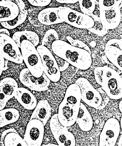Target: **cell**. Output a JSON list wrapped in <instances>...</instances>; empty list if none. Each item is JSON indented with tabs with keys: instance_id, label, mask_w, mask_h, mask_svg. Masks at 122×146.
Listing matches in <instances>:
<instances>
[{
	"instance_id": "obj_6",
	"label": "cell",
	"mask_w": 122,
	"mask_h": 146,
	"mask_svg": "<svg viewBox=\"0 0 122 146\" xmlns=\"http://www.w3.org/2000/svg\"><path fill=\"white\" fill-rule=\"evenodd\" d=\"M36 49L42 60L43 72L50 81L58 82L61 78V71L53 54L42 45L38 46Z\"/></svg>"
},
{
	"instance_id": "obj_29",
	"label": "cell",
	"mask_w": 122,
	"mask_h": 146,
	"mask_svg": "<svg viewBox=\"0 0 122 146\" xmlns=\"http://www.w3.org/2000/svg\"><path fill=\"white\" fill-rule=\"evenodd\" d=\"M66 38L70 43V45L76 47L81 48L88 52L91 54V51L90 48L86 44L84 43L82 41L78 40H75L70 36H67Z\"/></svg>"
},
{
	"instance_id": "obj_18",
	"label": "cell",
	"mask_w": 122,
	"mask_h": 146,
	"mask_svg": "<svg viewBox=\"0 0 122 146\" xmlns=\"http://www.w3.org/2000/svg\"><path fill=\"white\" fill-rule=\"evenodd\" d=\"M19 13V8L16 4L10 1H0V23L13 20Z\"/></svg>"
},
{
	"instance_id": "obj_37",
	"label": "cell",
	"mask_w": 122,
	"mask_h": 146,
	"mask_svg": "<svg viewBox=\"0 0 122 146\" xmlns=\"http://www.w3.org/2000/svg\"><path fill=\"white\" fill-rule=\"evenodd\" d=\"M122 117H121V120H120V123H121V129H122Z\"/></svg>"
},
{
	"instance_id": "obj_16",
	"label": "cell",
	"mask_w": 122,
	"mask_h": 146,
	"mask_svg": "<svg viewBox=\"0 0 122 146\" xmlns=\"http://www.w3.org/2000/svg\"><path fill=\"white\" fill-rule=\"evenodd\" d=\"M14 97L23 108L32 110L36 107L37 101L34 95L28 90L23 87L18 88Z\"/></svg>"
},
{
	"instance_id": "obj_31",
	"label": "cell",
	"mask_w": 122,
	"mask_h": 146,
	"mask_svg": "<svg viewBox=\"0 0 122 146\" xmlns=\"http://www.w3.org/2000/svg\"><path fill=\"white\" fill-rule=\"evenodd\" d=\"M32 6L45 7L49 4L52 0H27Z\"/></svg>"
},
{
	"instance_id": "obj_35",
	"label": "cell",
	"mask_w": 122,
	"mask_h": 146,
	"mask_svg": "<svg viewBox=\"0 0 122 146\" xmlns=\"http://www.w3.org/2000/svg\"><path fill=\"white\" fill-rule=\"evenodd\" d=\"M122 100L120 102V103H119V109L120 110V111L121 112V113H122Z\"/></svg>"
},
{
	"instance_id": "obj_22",
	"label": "cell",
	"mask_w": 122,
	"mask_h": 146,
	"mask_svg": "<svg viewBox=\"0 0 122 146\" xmlns=\"http://www.w3.org/2000/svg\"><path fill=\"white\" fill-rule=\"evenodd\" d=\"M76 122L81 129L84 131H90L93 127V119L90 112L81 102Z\"/></svg>"
},
{
	"instance_id": "obj_1",
	"label": "cell",
	"mask_w": 122,
	"mask_h": 146,
	"mask_svg": "<svg viewBox=\"0 0 122 146\" xmlns=\"http://www.w3.org/2000/svg\"><path fill=\"white\" fill-rule=\"evenodd\" d=\"M52 49L54 54L80 70H87L92 64L91 54L88 52L62 40L54 41Z\"/></svg>"
},
{
	"instance_id": "obj_23",
	"label": "cell",
	"mask_w": 122,
	"mask_h": 146,
	"mask_svg": "<svg viewBox=\"0 0 122 146\" xmlns=\"http://www.w3.org/2000/svg\"><path fill=\"white\" fill-rule=\"evenodd\" d=\"M12 38L19 48H20L21 44L23 40H28L32 42L35 46L38 45L39 42V36L36 33L32 31L17 32L14 33Z\"/></svg>"
},
{
	"instance_id": "obj_28",
	"label": "cell",
	"mask_w": 122,
	"mask_h": 146,
	"mask_svg": "<svg viewBox=\"0 0 122 146\" xmlns=\"http://www.w3.org/2000/svg\"><path fill=\"white\" fill-rule=\"evenodd\" d=\"M122 0H99V10L120 6Z\"/></svg>"
},
{
	"instance_id": "obj_32",
	"label": "cell",
	"mask_w": 122,
	"mask_h": 146,
	"mask_svg": "<svg viewBox=\"0 0 122 146\" xmlns=\"http://www.w3.org/2000/svg\"><path fill=\"white\" fill-rule=\"evenodd\" d=\"M5 58L0 55V77L3 71L4 67L5 66Z\"/></svg>"
},
{
	"instance_id": "obj_11",
	"label": "cell",
	"mask_w": 122,
	"mask_h": 146,
	"mask_svg": "<svg viewBox=\"0 0 122 146\" xmlns=\"http://www.w3.org/2000/svg\"><path fill=\"white\" fill-rule=\"evenodd\" d=\"M19 79L21 83L32 90L36 91H46L48 89L50 80L43 72L39 78L32 75L27 68L23 69L21 71Z\"/></svg>"
},
{
	"instance_id": "obj_20",
	"label": "cell",
	"mask_w": 122,
	"mask_h": 146,
	"mask_svg": "<svg viewBox=\"0 0 122 146\" xmlns=\"http://www.w3.org/2000/svg\"><path fill=\"white\" fill-rule=\"evenodd\" d=\"M2 1H10L17 5L19 9V14L15 19L9 21L1 23V25L7 29H14L24 23L27 18V12L25 9L24 2L22 0H1Z\"/></svg>"
},
{
	"instance_id": "obj_3",
	"label": "cell",
	"mask_w": 122,
	"mask_h": 146,
	"mask_svg": "<svg viewBox=\"0 0 122 146\" xmlns=\"http://www.w3.org/2000/svg\"><path fill=\"white\" fill-rule=\"evenodd\" d=\"M94 73L97 83L109 97L115 100L122 98V78L115 70L105 66L96 68Z\"/></svg>"
},
{
	"instance_id": "obj_4",
	"label": "cell",
	"mask_w": 122,
	"mask_h": 146,
	"mask_svg": "<svg viewBox=\"0 0 122 146\" xmlns=\"http://www.w3.org/2000/svg\"><path fill=\"white\" fill-rule=\"evenodd\" d=\"M20 48L27 68L35 77H40L43 73L42 64L35 46L31 42L24 40L22 42Z\"/></svg>"
},
{
	"instance_id": "obj_15",
	"label": "cell",
	"mask_w": 122,
	"mask_h": 146,
	"mask_svg": "<svg viewBox=\"0 0 122 146\" xmlns=\"http://www.w3.org/2000/svg\"><path fill=\"white\" fill-rule=\"evenodd\" d=\"M18 88L17 83L12 78H5L0 82V110L15 96Z\"/></svg>"
},
{
	"instance_id": "obj_33",
	"label": "cell",
	"mask_w": 122,
	"mask_h": 146,
	"mask_svg": "<svg viewBox=\"0 0 122 146\" xmlns=\"http://www.w3.org/2000/svg\"><path fill=\"white\" fill-rule=\"evenodd\" d=\"M60 3L74 4L78 2V0H56Z\"/></svg>"
},
{
	"instance_id": "obj_8",
	"label": "cell",
	"mask_w": 122,
	"mask_h": 146,
	"mask_svg": "<svg viewBox=\"0 0 122 146\" xmlns=\"http://www.w3.org/2000/svg\"><path fill=\"white\" fill-rule=\"evenodd\" d=\"M0 55L14 63H23V60L19 48L10 36L0 34Z\"/></svg>"
},
{
	"instance_id": "obj_30",
	"label": "cell",
	"mask_w": 122,
	"mask_h": 146,
	"mask_svg": "<svg viewBox=\"0 0 122 146\" xmlns=\"http://www.w3.org/2000/svg\"><path fill=\"white\" fill-rule=\"evenodd\" d=\"M54 54V56L58 65L60 71H63L66 70L69 66V64L62 58H60Z\"/></svg>"
},
{
	"instance_id": "obj_17",
	"label": "cell",
	"mask_w": 122,
	"mask_h": 146,
	"mask_svg": "<svg viewBox=\"0 0 122 146\" xmlns=\"http://www.w3.org/2000/svg\"><path fill=\"white\" fill-rule=\"evenodd\" d=\"M59 7L44 9L39 13L38 19L40 23L45 25H52L64 23L59 16Z\"/></svg>"
},
{
	"instance_id": "obj_10",
	"label": "cell",
	"mask_w": 122,
	"mask_h": 146,
	"mask_svg": "<svg viewBox=\"0 0 122 146\" xmlns=\"http://www.w3.org/2000/svg\"><path fill=\"white\" fill-rule=\"evenodd\" d=\"M120 126L116 119L111 118L106 121L99 136V146H115L120 135Z\"/></svg>"
},
{
	"instance_id": "obj_27",
	"label": "cell",
	"mask_w": 122,
	"mask_h": 146,
	"mask_svg": "<svg viewBox=\"0 0 122 146\" xmlns=\"http://www.w3.org/2000/svg\"><path fill=\"white\" fill-rule=\"evenodd\" d=\"M78 2L83 13L88 15L93 13L95 7V0H78Z\"/></svg>"
},
{
	"instance_id": "obj_34",
	"label": "cell",
	"mask_w": 122,
	"mask_h": 146,
	"mask_svg": "<svg viewBox=\"0 0 122 146\" xmlns=\"http://www.w3.org/2000/svg\"><path fill=\"white\" fill-rule=\"evenodd\" d=\"M3 34L10 36V33L7 29H0V34Z\"/></svg>"
},
{
	"instance_id": "obj_25",
	"label": "cell",
	"mask_w": 122,
	"mask_h": 146,
	"mask_svg": "<svg viewBox=\"0 0 122 146\" xmlns=\"http://www.w3.org/2000/svg\"><path fill=\"white\" fill-rule=\"evenodd\" d=\"M93 19L94 25L91 28L88 29L89 31L94 34L100 36H103L107 33V30L102 24L99 17L93 13L89 15Z\"/></svg>"
},
{
	"instance_id": "obj_9",
	"label": "cell",
	"mask_w": 122,
	"mask_h": 146,
	"mask_svg": "<svg viewBox=\"0 0 122 146\" xmlns=\"http://www.w3.org/2000/svg\"><path fill=\"white\" fill-rule=\"evenodd\" d=\"M52 135L60 146H74L76 140L74 135L68 131L67 128L60 123L58 114L52 116L50 122Z\"/></svg>"
},
{
	"instance_id": "obj_13",
	"label": "cell",
	"mask_w": 122,
	"mask_h": 146,
	"mask_svg": "<svg viewBox=\"0 0 122 146\" xmlns=\"http://www.w3.org/2000/svg\"><path fill=\"white\" fill-rule=\"evenodd\" d=\"M122 41L121 40L113 39L109 40L106 44L105 53L111 63L122 71Z\"/></svg>"
},
{
	"instance_id": "obj_12",
	"label": "cell",
	"mask_w": 122,
	"mask_h": 146,
	"mask_svg": "<svg viewBox=\"0 0 122 146\" xmlns=\"http://www.w3.org/2000/svg\"><path fill=\"white\" fill-rule=\"evenodd\" d=\"M44 125L38 119L30 120L27 125L24 140L28 146H40L44 133Z\"/></svg>"
},
{
	"instance_id": "obj_7",
	"label": "cell",
	"mask_w": 122,
	"mask_h": 146,
	"mask_svg": "<svg viewBox=\"0 0 122 146\" xmlns=\"http://www.w3.org/2000/svg\"><path fill=\"white\" fill-rule=\"evenodd\" d=\"M75 83L80 89L81 100L91 107L100 109L103 101L102 96L88 80L85 78H80L76 81Z\"/></svg>"
},
{
	"instance_id": "obj_26",
	"label": "cell",
	"mask_w": 122,
	"mask_h": 146,
	"mask_svg": "<svg viewBox=\"0 0 122 146\" xmlns=\"http://www.w3.org/2000/svg\"><path fill=\"white\" fill-rule=\"evenodd\" d=\"M59 40V37L57 33L55 30L51 29L48 30L46 32L43 37L42 45L48 48L52 51V45L54 41Z\"/></svg>"
},
{
	"instance_id": "obj_5",
	"label": "cell",
	"mask_w": 122,
	"mask_h": 146,
	"mask_svg": "<svg viewBox=\"0 0 122 146\" xmlns=\"http://www.w3.org/2000/svg\"><path fill=\"white\" fill-rule=\"evenodd\" d=\"M59 7L58 15L64 22L81 29H89L94 26V20L89 15L67 7Z\"/></svg>"
},
{
	"instance_id": "obj_14",
	"label": "cell",
	"mask_w": 122,
	"mask_h": 146,
	"mask_svg": "<svg viewBox=\"0 0 122 146\" xmlns=\"http://www.w3.org/2000/svg\"><path fill=\"white\" fill-rule=\"evenodd\" d=\"M100 10V19L107 30L115 29L120 24L121 13L120 6Z\"/></svg>"
},
{
	"instance_id": "obj_38",
	"label": "cell",
	"mask_w": 122,
	"mask_h": 146,
	"mask_svg": "<svg viewBox=\"0 0 122 146\" xmlns=\"http://www.w3.org/2000/svg\"><path fill=\"white\" fill-rule=\"evenodd\" d=\"M45 146H48V145H50V146H54V145H55V144H48V145H44Z\"/></svg>"
},
{
	"instance_id": "obj_19",
	"label": "cell",
	"mask_w": 122,
	"mask_h": 146,
	"mask_svg": "<svg viewBox=\"0 0 122 146\" xmlns=\"http://www.w3.org/2000/svg\"><path fill=\"white\" fill-rule=\"evenodd\" d=\"M52 114V109L46 100H41L37 104L30 120L38 119L41 121L44 126L46 124Z\"/></svg>"
},
{
	"instance_id": "obj_36",
	"label": "cell",
	"mask_w": 122,
	"mask_h": 146,
	"mask_svg": "<svg viewBox=\"0 0 122 146\" xmlns=\"http://www.w3.org/2000/svg\"><path fill=\"white\" fill-rule=\"evenodd\" d=\"M119 144H118V146H122V135H121V136L120 137V139H119Z\"/></svg>"
},
{
	"instance_id": "obj_2",
	"label": "cell",
	"mask_w": 122,
	"mask_h": 146,
	"mask_svg": "<svg viewBox=\"0 0 122 146\" xmlns=\"http://www.w3.org/2000/svg\"><path fill=\"white\" fill-rule=\"evenodd\" d=\"M81 101L80 89L76 83L70 85L59 105L58 117L60 123L66 127L74 125L79 113Z\"/></svg>"
},
{
	"instance_id": "obj_21",
	"label": "cell",
	"mask_w": 122,
	"mask_h": 146,
	"mask_svg": "<svg viewBox=\"0 0 122 146\" xmlns=\"http://www.w3.org/2000/svg\"><path fill=\"white\" fill-rule=\"evenodd\" d=\"M1 145L3 146H27L24 139L14 129H9L3 132L1 137Z\"/></svg>"
},
{
	"instance_id": "obj_24",
	"label": "cell",
	"mask_w": 122,
	"mask_h": 146,
	"mask_svg": "<svg viewBox=\"0 0 122 146\" xmlns=\"http://www.w3.org/2000/svg\"><path fill=\"white\" fill-rule=\"evenodd\" d=\"M19 111L14 108H9L0 110V127H4L18 120Z\"/></svg>"
}]
</instances>
